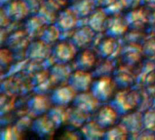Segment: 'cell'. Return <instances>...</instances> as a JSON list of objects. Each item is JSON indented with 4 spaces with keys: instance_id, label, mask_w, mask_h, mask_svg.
I'll list each match as a JSON object with an SVG mask.
<instances>
[{
    "instance_id": "obj_1",
    "label": "cell",
    "mask_w": 155,
    "mask_h": 140,
    "mask_svg": "<svg viewBox=\"0 0 155 140\" xmlns=\"http://www.w3.org/2000/svg\"><path fill=\"white\" fill-rule=\"evenodd\" d=\"M141 101V93L135 87L120 88L116 91L110 103L121 116L138 109Z\"/></svg>"
},
{
    "instance_id": "obj_2",
    "label": "cell",
    "mask_w": 155,
    "mask_h": 140,
    "mask_svg": "<svg viewBox=\"0 0 155 140\" xmlns=\"http://www.w3.org/2000/svg\"><path fill=\"white\" fill-rule=\"evenodd\" d=\"M117 88L118 86L113 76H108L96 77L92 85L91 91L101 103H105L111 101L115 95Z\"/></svg>"
},
{
    "instance_id": "obj_3",
    "label": "cell",
    "mask_w": 155,
    "mask_h": 140,
    "mask_svg": "<svg viewBox=\"0 0 155 140\" xmlns=\"http://www.w3.org/2000/svg\"><path fill=\"white\" fill-rule=\"evenodd\" d=\"M53 46L45 43L40 38L35 39L30 42L26 50L25 57L28 60L36 62H45L52 56Z\"/></svg>"
},
{
    "instance_id": "obj_4",
    "label": "cell",
    "mask_w": 155,
    "mask_h": 140,
    "mask_svg": "<svg viewBox=\"0 0 155 140\" xmlns=\"http://www.w3.org/2000/svg\"><path fill=\"white\" fill-rule=\"evenodd\" d=\"M78 50L70 39H61L53 46L52 56L55 63H70L72 60H74Z\"/></svg>"
},
{
    "instance_id": "obj_5",
    "label": "cell",
    "mask_w": 155,
    "mask_h": 140,
    "mask_svg": "<svg viewBox=\"0 0 155 140\" xmlns=\"http://www.w3.org/2000/svg\"><path fill=\"white\" fill-rule=\"evenodd\" d=\"M123 47L124 45L121 43L119 38L106 36L102 38L97 45V54L101 58L115 60V58L121 55Z\"/></svg>"
},
{
    "instance_id": "obj_6",
    "label": "cell",
    "mask_w": 155,
    "mask_h": 140,
    "mask_svg": "<svg viewBox=\"0 0 155 140\" xmlns=\"http://www.w3.org/2000/svg\"><path fill=\"white\" fill-rule=\"evenodd\" d=\"M80 17L76 15L74 9L69 7H64L61 9L56 16L54 25L64 33H73L74 30L78 26Z\"/></svg>"
},
{
    "instance_id": "obj_7",
    "label": "cell",
    "mask_w": 155,
    "mask_h": 140,
    "mask_svg": "<svg viewBox=\"0 0 155 140\" xmlns=\"http://www.w3.org/2000/svg\"><path fill=\"white\" fill-rule=\"evenodd\" d=\"M97 33L94 31L87 24L83 26H78L73 32L70 40L73 44L79 49L88 48L95 39Z\"/></svg>"
},
{
    "instance_id": "obj_8",
    "label": "cell",
    "mask_w": 155,
    "mask_h": 140,
    "mask_svg": "<svg viewBox=\"0 0 155 140\" xmlns=\"http://www.w3.org/2000/svg\"><path fill=\"white\" fill-rule=\"evenodd\" d=\"M2 8L12 22H19L24 20L31 14L30 7L25 0H12L2 5Z\"/></svg>"
},
{
    "instance_id": "obj_9",
    "label": "cell",
    "mask_w": 155,
    "mask_h": 140,
    "mask_svg": "<svg viewBox=\"0 0 155 140\" xmlns=\"http://www.w3.org/2000/svg\"><path fill=\"white\" fill-rule=\"evenodd\" d=\"M94 77L90 71L74 69L69 78L68 84L72 86L77 93L89 91L94 81Z\"/></svg>"
},
{
    "instance_id": "obj_10",
    "label": "cell",
    "mask_w": 155,
    "mask_h": 140,
    "mask_svg": "<svg viewBox=\"0 0 155 140\" xmlns=\"http://www.w3.org/2000/svg\"><path fill=\"white\" fill-rule=\"evenodd\" d=\"M129 30L130 26L127 22L126 16L123 15L122 13L109 15L106 29L104 32L106 36L120 38L124 36Z\"/></svg>"
},
{
    "instance_id": "obj_11",
    "label": "cell",
    "mask_w": 155,
    "mask_h": 140,
    "mask_svg": "<svg viewBox=\"0 0 155 140\" xmlns=\"http://www.w3.org/2000/svg\"><path fill=\"white\" fill-rule=\"evenodd\" d=\"M53 105L51 97L41 93H35L28 99L26 104L28 111L35 117L47 114Z\"/></svg>"
},
{
    "instance_id": "obj_12",
    "label": "cell",
    "mask_w": 155,
    "mask_h": 140,
    "mask_svg": "<svg viewBox=\"0 0 155 140\" xmlns=\"http://www.w3.org/2000/svg\"><path fill=\"white\" fill-rule=\"evenodd\" d=\"M113 77L119 88L132 87L135 86L137 80V75L134 73L133 66L126 64L116 67Z\"/></svg>"
},
{
    "instance_id": "obj_13",
    "label": "cell",
    "mask_w": 155,
    "mask_h": 140,
    "mask_svg": "<svg viewBox=\"0 0 155 140\" xmlns=\"http://www.w3.org/2000/svg\"><path fill=\"white\" fill-rule=\"evenodd\" d=\"M77 95V92L68 83L61 84L57 87L52 90L51 99L54 105L69 106L74 103V100Z\"/></svg>"
},
{
    "instance_id": "obj_14",
    "label": "cell",
    "mask_w": 155,
    "mask_h": 140,
    "mask_svg": "<svg viewBox=\"0 0 155 140\" xmlns=\"http://www.w3.org/2000/svg\"><path fill=\"white\" fill-rule=\"evenodd\" d=\"M73 105L81 110L92 115L93 113H96V111L99 109L101 107V102L92 93V91L89 90L77 93Z\"/></svg>"
},
{
    "instance_id": "obj_15",
    "label": "cell",
    "mask_w": 155,
    "mask_h": 140,
    "mask_svg": "<svg viewBox=\"0 0 155 140\" xmlns=\"http://www.w3.org/2000/svg\"><path fill=\"white\" fill-rule=\"evenodd\" d=\"M150 9L147 7H136L131 9L126 15V19L129 24L130 29L143 30L146 25H149V15Z\"/></svg>"
},
{
    "instance_id": "obj_16",
    "label": "cell",
    "mask_w": 155,
    "mask_h": 140,
    "mask_svg": "<svg viewBox=\"0 0 155 140\" xmlns=\"http://www.w3.org/2000/svg\"><path fill=\"white\" fill-rule=\"evenodd\" d=\"M120 118L121 115L111 103L101 106L95 115L96 121L106 129L118 123Z\"/></svg>"
},
{
    "instance_id": "obj_17",
    "label": "cell",
    "mask_w": 155,
    "mask_h": 140,
    "mask_svg": "<svg viewBox=\"0 0 155 140\" xmlns=\"http://www.w3.org/2000/svg\"><path fill=\"white\" fill-rule=\"evenodd\" d=\"M31 128L40 138H48L54 134L57 128L47 114L41 115L35 118L31 124Z\"/></svg>"
},
{
    "instance_id": "obj_18",
    "label": "cell",
    "mask_w": 155,
    "mask_h": 140,
    "mask_svg": "<svg viewBox=\"0 0 155 140\" xmlns=\"http://www.w3.org/2000/svg\"><path fill=\"white\" fill-rule=\"evenodd\" d=\"M143 111L139 109H135L132 112L121 116L120 122L124 124L125 128L128 129L130 133V137L138 134L143 129Z\"/></svg>"
},
{
    "instance_id": "obj_19",
    "label": "cell",
    "mask_w": 155,
    "mask_h": 140,
    "mask_svg": "<svg viewBox=\"0 0 155 140\" xmlns=\"http://www.w3.org/2000/svg\"><path fill=\"white\" fill-rule=\"evenodd\" d=\"M121 56L124 64L134 66L141 61L143 55L142 44L140 43H126L122 50Z\"/></svg>"
},
{
    "instance_id": "obj_20",
    "label": "cell",
    "mask_w": 155,
    "mask_h": 140,
    "mask_svg": "<svg viewBox=\"0 0 155 140\" xmlns=\"http://www.w3.org/2000/svg\"><path fill=\"white\" fill-rule=\"evenodd\" d=\"M74 61L75 69L91 71L97 64V56L94 50L84 48L77 54Z\"/></svg>"
},
{
    "instance_id": "obj_21",
    "label": "cell",
    "mask_w": 155,
    "mask_h": 140,
    "mask_svg": "<svg viewBox=\"0 0 155 140\" xmlns=\"http://www.w3.org/2000/svg\"><path fill=\"white\" fill-rule=\"evenodd\" d=\"M108 18L109 15L106 11L99 6L87 17V25L97 34H102L105 32Z\"/></svg>"
},
{
    "instance_id": "obj_22",
    "label": "cell",
    "mask_w": 155,
    "mask_h": 140,
    "mask_svg": "<svg viewBox=\"0 0 155 140\" xmlns=\"http://www.w3.org/2000/svg\"><path fill=\"white\" fill-rule=\"evenodd\" d=\"M31 37L28 36L26 31L24 30H15V32L12 33L8 37H6V46L13 51H21L22 49L25 50L30 44Z\"/></svg>"
},
{
    "instance_id": "obj_23",
    "label": "cell",
    "mask_w": 155,
    "mask_h": 140,
    "mask_svg": "<svg viewBox=\"0 0 155 140\" xmlns=\"http://www.w3.org/2000/svg\"><path fill=\"white\" fill-rule=\"evenodd\" d=\"M106 128L101 126L96 119H89L81 128L80 133L81 136L84 139L96 140L104 138Z\"/></svg>"
},
{
    "instance_id": "obj_24",
    "label": "cell",
    "mask_w": 155,
    "mask_h": 140,
    "mask_svg": "<svg viewBox=\"0 0 155 140\" xmlns=\"http://www.w3.org/2000/svg\"><path fill=\"white\" fill-rule=\"evenodd\" d=\"M74 72L69 63H54L49 69L50 76L55 84L68 83L69 78Z\"/></svg>"
},
{
    "instance_id": "obj_25",
    "label": "cell",
    "mask_w": 155,
    "mask_h": 140,
    "mask_svg": "<svg viewBox=\"0 0 155 140\" xmlns=\"http://www.w3.org/2000/svg\"><path fill=\"white\" fill-rule=\"evenodd\" d=\"M47 26L48 25H46L37 14H33L26 18L25 30L31 37V39H37L41 37L44 30Z\"/></svg>"
},
{
    "instance_id": "obj_26",
    "label": "cell",
    "mask_w": 155,
    "mask_h": 140,
    "mask_svg": "<svg viewBox=\"0 0 155 140\" xmlns=\"http://www.w3.org/2000/svg\"><path fill=\"white\" fill-rule=\"evenodd\" d=\"M140 87H149L155 85V61L148 59L139 74H137L136 84Z\"/></svg>"
},
{
    "instance_id": "obj_27",
    "label": "cell",
    "mask_w": 155,
    "mask_h": 140,
    "mask_svg": "<svg viewBox=\"0 0 155 140\" xmlns=\"http://www.w3.org/2000/svg\"><path fill=\"white\" fill-rule=\"evenodd\" d=\"M48 117L52 119L57 128L68 124L69 119V108L68 106L53 105L47 112Z\"/></svg>"
},
{
    "instance_id": "obj_28",
    "label": "cell",
    "mask_w": 155,
    "mask_h": 140,
    "mask_svg": "<svg viewBox=\"0 0 155 140\" xmlns=\"http://www.w3.org/2000/svg\"><path fill=\"white\" fill-rule=\"evenodd\" d=\"M71 7L80 18H87L99 6L94 0H76L73 2Z\"/></svg>"
},
{
    "instance_id": "obj_29",
    "label": "cell",
    "mask_w": 155,
    "mask_h": 140,
    "mask_svg": "<svg viewBox=\"0 0 155 140\" xmlns=\"http://www.w3.org/2000/svg\"><path fill=\"white\" fill-rule=\"evenodd\" d=\"M90 114L81 110L73 105V108H69V119L68 125L74 128H81L90 118Z\"/></svg>"
},
{
    "instance_id": "obj_30",
    "label": "cell",
    "mask_w": 155,
    "mask_h": 140,
    "mask_svg": "<svg viewBox=\"0 0 155 140\" xmlns=\"http://www.w3.org/2000/svg\"><path fill=\"white\" fill-rule=\"evenodd\" d=\"M115 68H116V66L114 64V60L102 58L100 62H97L92 73L94 77H108V76L114 75Z\"/></svg>"
},
{
    "instance_id": "obj_31",
    "label": "cell",
    "mask_w": 155,
    "mask_h": 140,
    "mask_svg": "<svg viewBox=\"0 0 155 140\" xmlns=\"http://www.w3.org/2000/svg\"><path fill=\"white\" fill-rule=\"evenodd\" d=\"M130 138V133L124 124L121 122L108 128L105 131L104 139L124 140Z\"/></svg>"
},
{
    "instance_id": "obj_32",
    "label": "cell",
    "mask_w": 155,
    "mask_h": 140,
    "mask_svg": "<svg viewBox=\"0 0 155 140\" xmlns=\"http://www.w3.org/2000/svg\"><path fill=\"white\" fill-rule=\"evenodd\" d=\"M61 37H62L61 30L54 24H52V25H48L45 27L40 39L53 46V45H55L58 41H60Z\"/></svg>"
},
{
    "instance_id": "obj_33",
    "label": "cell",
    "mask_w": 155,
    "mask_h": 140,
    "mask_svg": "<svg viewBox=\"0 0 155 140\" xmlns=\"http://www.w3.org/2000/svg\"><path fill=\"white\" fill-rule=\"evenodd\" d=\"M46 25H52L54 24L55 20H56V16L58 14V11L53 9L52 7L48 6L47 5H45L44 2L41 5L39 10L36 13Z\"/></svg>"
},
{
    "instance_id": "obj_34",
    "label": "cell",
    "mask_w": 155,
    "mask_h": 140,
    "mask_svg": "<svg viewBox=\"0 0 155 140\" xmlns=\"http://www.w3.org/2000/svg\"><path fill=\"white\" fill-rule=\"evenodd\" d=\"M143 55L148 59L155 60V33L145 36L142 43Z\"/></svg>"
},
{
    "instance_id": "obj_35",
    "label": "cell",
    "mask_w": 155,
    "mask_h": 140,
    "mask_svg": "<svg viewBox=\"0 0 155 140\" xmlns=\"http://www.w3.org/2000/svg\"><path fill=\"white\" fill-rule=\"evenodd\" d=\"M101 7H103L109 15L121 14L122 11L124 9V6L121 0H105Z\"/></svg>"
},
{
    "instance_id": "obj_36",
    "label": "cell",
    "mask_w": 155,
    "mask_h": 140,
    "mask_svg": "<svg viewBox=\"0 0 155 140\" xmlns=\"http://www.w3.org/2000/svg\"><path fill=\"white\" fill-rule=\"evenodd\" d=\"M22 138V129L16 125L5 128L1 132L2 140H15Z\"/></svg>"
},
{
    "instance_id": "obj_37",
    "label": "cell",
    "mask_w": 155,
    "mask_h": 140,
    "mask_svg": "<svg viewBox=\"0 0 155 140\" xmlns=\"http://www.w3.org/2000/svg\"><path fill=\"white\" fill-rule=\"evenodd\" d=\"M143 128L148 129L155 133V108L152 107L143 114Z\"/></svg>"
},
{
    "instance_id": "obj_38",
    "label": "cell",
    "mask_w": 155,
    "mask_h": 140,
    "mask_svg": "<svg viewBox=\"0 0 155 140\" xmlns=\"http://www.w3.org/2000/svg\"><path fill=\"white\" fill-rule=\"evenodd\" d=\"M14 59V52L11 51L10 48H2L1 49V66L4 68L5 67H8Z\"/></svg>"
},
{
    "instance_id": "obj_39",
    "label": "cell",
    "mask_w": 155,
    "mask_h": 140,
    "mask_svg": "<svg viewBox=\"0 0 155 140\" xmlns=\"http://www.w3.org/2000/svg\"><path fill=\"white\" fill-rule=\"evenodd\" d=\"M68 1L69 0H44V3L59 12L61 9L65 7V5Z\"/></svg>"
},
{
    "instance_id": "obj_40",
    "label": "cell",
    "mask_w": 155,
    "mask_h": 140,
    "mask_svg": "<svg viewBox=\"0 0 155 140\" xmlns=\"http://www.w3.org/2000/svg\"><path fill=\"white\" fill-rule=\"evenodd\" d=\"M124 9H134L143 5V0H121Z\"/></svg>"
},
{
    "instance_id": "obj_41",
    "label": "cell",
    "mask_w": 155,
    "mask_h": 140,
    "mask_svg": "<svg viewBox=\"0 0 155 140\" xmlns=\"http://www.w3.org/2000/svg\"><path fill=\"white\" fill-rule=\"evenodd\" d=\"M143 5L150 10H155V0H143Z\"/></svg>"
},
{
    "instance_id": "obj_42",
    "label": "cell",
    "mask_w": 155,
    "mask_h": 140,
    "mask_svg": "<svg viewBox=\"0 0 155 140\" xmlns=\"http://www.w3.org/2000/svg\"><path fill=\"white\" fill-rule=\"evenodd\" d=\"M104 1H105V0H94V2L96 3L97 6H102V5H104Z\"/></svg>"
},
{
    "instance_id": "obj_43",
    "label": "cell",
    "mask_w": 155,
    "mask_h": 140,
    "mask_svg": "<svg viewBox=\"0 0 155 140\" xmlns=\"http://www.w3.org/2000/svg\"><path fill=\"white\" fill-rule=\"evenodd\" d=\"M10 1H12V0H1V4H2V5H5L6 3H8Z\"/></svg>"
},
{
    "instance_id": "obj_44",
    "label": "cell",
    "mask_w": 155,
    "mask_h": 140,
    "mask_svg": "<svg viewBox=\"0 0 155 140\" xmlns=\"http://www.w3.org/2000/svg\"><path fill=\"white\" fill-rule=\"evenodd\" d=\"M153 107H154V108H155V96L153 97Z\"/></svg>"
},
{
    "instance_id": "obj_45",
    "label": "cell",
    "mask_w": 155,
    "mask_h": 140,
    "mask_svg": "<svg viewBox=\"0 0 155 140\" xmlns=\"http://www.w3.org/2000/svg\"><path fill=\"white\" fill-rule=\"evenodd\" d=\"M153 29H154V33H155V25L153 26Z\"/></svg>"
}]
</instances>
